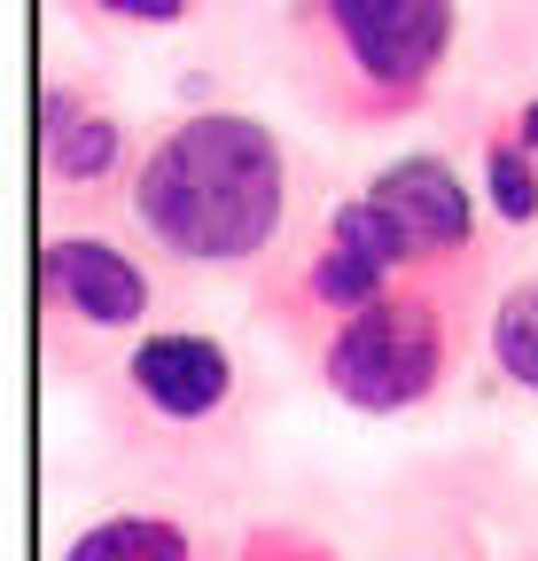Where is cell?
<instances>
[{
	"label": "cell",
	"mask_w": 538,
	"mask_h": 561,
	"mask_svg": "<svg viewBox=\"0 0 538 561\" xmlns=\"http://www.w3.org/2000/svg\"><path fill=\"white\" fill-rule=\"evenodd\" d=\"M227 561H344V546L305 530V523H250Z\"/></svg>",
	"instance_id": "4fadbf2b"
},
{
	"label": "cell",
	"mask_w": 538,
	"mask_h": 561,
	"mask_svg": "<svg viewBox=\"0 0 538 561\" xmlns=\"http://www.w3.org/2000/svg\"><path fill=\"white\" fill-rule=\"evenodd\" d=\"M460 289L468 280L414 273L398 289H382L367 312H352L344 328H328L312 343L320 390L367 421L422 413L453 382V359H460Z\"/></svg>",
	"instance_id": "3957f363"
},
{
	"label": "cell",
	"mask_w": 538,
	"mask_h": 561,
	"mask_svg": "<svg viewBox=\"0 0 538 561\" xmlns=\"http://www.w3.org/2000/svg\"><path fill=\"white\" fill-rule=\"evenodd\" d=\"M375 203H390L398 219H407V234L422 242L430 273L437 280H468L484 257V234H477V187L460 180L453 157L437 149H407V157H390L375 180H367Z\"/></svg>",
	"instance_id": "8992f818"
},
{
	"label": "cell",
	"mask_w": 538,
	"mask_h": 561,
	"mask_svg": "<svg viewBox=\"0 0 538 561\" xmlns=\"http://www.w3.org/2000/svg\"><path fill=\"white\" fill-rule=\"evenodd\" d=\"M94 16H110V24H141V32H172V24H187L195 16V0H87Z\"/></svg>",
	"instance_id": "5bb4252c"
},
{
	"label": "cell",
	"mask_w": 538,
	"mask_h": 561,
	"mask_svg": "<svg viewBox=\"0 0 538 561\" xmlns=\"http://www.w3.org/2000/svg\"><path fill=\"white\" fill-rule=\"evenodd\" d=\"M39 305L55 328H79V335H141L157 312V280L110 234H47Z\"/></svg>",
	"instance_id": "5b68a950"
},
{
	"label": "cell",
	"mask_w": 538,
	"mask_h": 561,
	"mask_svg": "<svg viewBox=\"0 0 538 561\" xmlns=\"http://www.w3.org/2000/svg\"><path fill=\"white\" fill-rule=\"evenodd\" d=\"M507 133L523 140V149H530V157H538V94H530V102H523V110L507 117Z\"/></svg>",
	"instance_id": "9a60e30c"
},
{
	"label": "cell",
	"mask_w": 538,
	"mask_h": 561,
	"mask_svg": "<svg viewBox=\"0 0 538 561\" xmlns=\"http://www.w3.org/2000/svg\"><path fill=\"white\" fill-rule=\"evenodd\" d=\"M477 195L492 203V219H507V227H538V157L523 149L507 125L484 140V180H477Z\"/></svg>",
	"instance_id": "7c38bea8"
},
{
	"label": "cell",
	"mask_w": 538,
	"mask_h": 561,
	"mask_svg": "<svg viewBox=\"0 0 538 561\" xmlns=\"http://www.w3.org/2000/svg\"><path fill=\"white\" fill-rule=\"evenodd\" d=\"M282 39L312 110L352 133H382L437 94L460 0H289Z\"/></svg>",
	"instance_id": "7a4b0ae2"
},
{
	"label": "cell",
	"mask_w": 538,
	"mask_h": 561,
	"mask_svg": "<svg viewBox=\"0 0 538 561\" xmlns=\"http://www.w3.org/2000/svg\"><path fill=\"white\" fill-rule=\"evenodd\" d=\"M382 289H398V280L375 265V257H359V250H344L335 234H312V250L289 265V280L274 289V312H282V328H297V335H328V328H344L352 312H367Z\"/></svg>",
	"instance_id": "ba28073f"
},
{
	"label": "cell",
	"mask_w": 538,
	"mask_h": 561,
	"mask_svg": "<svg viewBox=\"0 0 538 561\" xmlns=\"http://www.w3.org/2000/svg\"><path fill=\"white\" fill-rule=\"evenodd\" d=\"M39 172L55 180V195H94L110 180H133L125 117L71 79H47L39 87Z\"/></svg>",
	"instance_id": "52a82bcc"
},
{
	"label": "cell",
	"mask_w": 538,
	"mask_h": 561,
	"mask_svg": "<svg viewBox=\"0 0 538 561\" xmlns=\"http://www.w3.org/2000/svg\"><path fill=\"white\" fill-rule=\"evenodd\" d=\"M55 561H195V530L164 507H117L94 515Z\"/></svg>",
	"instance_id": "9c48e42d"
},
{
	"label": "cell",
	"mask_w": 538,
	"mask_h": 561,
	"mask_svg": "<svg viewBox=\"0 0 538 561\" xmlns=\"http://www.w3.org/2000/svg\"><path fill=\"white\" fill-rule=\"evenodd\" d=\"M125 210L149 250L180 265L242 273L274 257L289 227V149L250 110H187L149 140V157L125 180Z\"/></svg>",
	"instance_id": "6da1fadb"
},
{
	"label": "cell",
	"mask_w": 538,
	"mask_h": 561,
	"mask_svg": "<svg viewBox=\"0 0 538 561\" xmlns=\"http://www.w3.org/2000/svg\"><path fill=\"white\" fill-rule=\"evenodd\" d=\"M117 398L141 430H227L242 405V359L211 328H141L117 359Z\"/></svg>",
	"instance_id": "277c9868"
},
{
	"label": "cell",
	"mask_w": 538,
	"mask_h": 561,
	"mask_svg": "<svg viewBox=\"0 0 538 561\" xmlns=\"http://www.w3.org/2000/svg\"><path fill=\"white\" fill-rule=\"evenodd\" d=\"M484 343H492V367L538 398V280H515V289H500L492 320H484Z\"/></svg>",
	"instance_id": "8fae6325"
},
{
	"label": "cell",
	"mask_w": 538,
	"mask_h": 561,
	"mask_svg": "<svg viewBox=\"0 0 538 561\" xmlns=\"http://www.w3.org/2000/svg\"><path fill=\"white\" fill-rule=\"evenodd\" d=\"M320 234H335L344 250L375 257V265H382L390 280H414V273H430V257H422V242L407 234V219H398L390 203H375L367 187H359V195H344V203H328Z\"/></svg>",
	"instance_id": "30bf717a"
}]
</instances>
